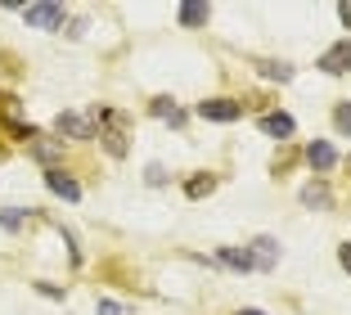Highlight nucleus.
<instances>
[{
	"instance_id": "obj_4",
	"label": "nucleus",
	"mask_w": 351,
	"mask_h": 315,
	"mask_svg": "<svg viewBox=\"0 0 351 315\" xmlns=\"http://www.w3.org/2000/svg\"><path fill=\"white\" fill-rule=\"evenodd\" d=\"M315 72H324V77H351V36H338L333 45H324L315 54Z\"/></svg>"
},
{
	"instance_id": "obj_21",
	"label": "nucleus",
	"mask_w": 351,
	"mask_h": 315,
	"mask_svg": "<svg viewBox=\"0 0 351 315\" xmlns=\"http://www.w3.org/2000/svg\"><path fill=\"white\" fill-rule=\"evenodd\" d=\"M32 288H36V293H41V297H50V302H63V297H68V293H63L59 284H50V279H36V284H32Z\"/></svg>"
},
{
	"instance_id": "obj_6",
	"label": "nucleus",
	"mask_w": 351,
	"mask_h": 315,
	"mask_svg": "<svg viewBox=\"0 0 351 315\" xmlns=\"http://www.w3.org/2000/svg\"><path fill=\"white\" fill-rule=\"evenodd\" d=\"M248 253H252V261H257L261 275L279 270V261H284V244H279L275 234H252V239H248Z\"/></svg>"
},
{
	"instance_id": "obj_19",
	"label": "nucleus",
	"mask_w": 351,
	"mask_h": 315,
	"mask_svg": "<svg viewBox=\"0 0 351 315\" xmlns=\"http://www.w3.org/2000/svg\"><path fill=\"white\" fill-rule=\"evenodd\" d=\"M176 113H180V108H176L171 95H154V100H149V117H158V122H171Z\"/></svg>"
},
{
	"instance_id": "obj_26",
	"label": "nucleus",
	"mask_w": 351,
	"mask_h": 315,
	"mask_svg": "<svg viewBox=\"0 0 351 315\" xmlns=\"http://www.w3.org/2000/svg\"><path fill=\"white\" fill-rule=\"evenodd\" d=\"M234 315H266V311H257V306H239Z\"/></svg>"
},
{
	"instance_id": "obj_1",
	"label": "nucleus",
	"mask_w": 351,
	"mask_h": 315,
	"mask_svg": "<svg viewBox=\"0 0 351 315\" xmlns=\"http://www.w3.org/2000/svg\"><path fill=\"white\" fill-rule=\"evenodd\" d=\"M243 113H248V104L234 100V95H207L203 104H194V117H198V122H217V126L243 122Z\"/></svg>"
},
{
	"instance_id": "obj_24",
	"label": "nucleus",
	"mask_w": 351,
	"mask_h": 315,
	"mask_svg": "<svg viewBox=\"0 0 351 315\" xmlns=\"http://www.w3.org/2000/svg\"><path fill=\"white\" fill-rule=\"evenodd\" d=\"M82 32H86V19H68V27H63V36H68V41H77Z\"/></svg>"
},
{
	"instance_id": "obj_18",
	"label": "nucleus",
	"mask_w": 351,
	"mask_h": 315,
	"mask_svg": "<svg viewBox=\"0 0 351 315\" xmlns=\"http://www.w3.org/2000/svg\"><path fill=\"white\" fill-rule=\"evenodd\" d=\"M32 225V212H23V207H0V230L5 234H23Z\"/></svg>"
},
{
	"instance_id": "obj_8",
	"label": "nucleus",
	"mask_w": 351,
	"mask_h": 315,
	"mask_svg": "<svg viewBox=\"0 0 351 315\" xmlns=\"http://www.w3.org/2000/svg\"><path fill=\"white\" fill-rule=\"evenodd\" d=\"M63 153H68V144H63L59 135H45V131L27 144V158H32V163H41L45 172H50V167H63Z\"/></svg>"
},
{
	"instance_id": "obj_12",
	"label": "nucleus",
	"mask_w": 351,
	"mask_h": 315,
	"mask_svg": "<svg viewBox=\"0 0 351 315\" xmlns=\"http://www.w3.org/2000/svg\"><path fill=\"white\" fill-rule=\"evenodd\" d=\"M217 266H221V270H234V275H252V270H257L248 244H243V248H239V244H221L217 248Z\"/></svg>"
},
{
	"instance_id": "obj_7",
	"label": "nucleus",
	"mask_w": 351,
	"mask_h": 315,
	"mask_svg": "<svg viewBox=\"0 0 351 315\" xmlns=\"http://www.w3.org/2000/svg\"><path fill=\"white\" fill-rule=\"evenodd\" d=\"M257 131L270 135V140H279V144H289L293 135H298V117H293V113H284V108H266L257 117Z\"/></svg>"
},
{
	"instance_id": "obj_9",
	"label": "nucleus",
	"mask_w": 351,
	"mask_h": 315,
	"mask_svg": "<svg viewBox=\"0 0 351 315\" xmlns=\"http://www.w3.org/2000/svg\"><path fill=\"white\" fill-rule=\"evenodd\" d=\"M298 203L306 207V212H333V185L320 180V176H311V180L298 189Z\"/></svg>"
},
{
	"instance_id": "obj_23",
	"label": "nucleus",
	"mask_w": 351,
	"mask_h": 315,
	"mask_svg": "<svg viewBox=\"0 0 351 315\" xmlns=\"http://www.w3.org/2000/svg\"><path fill=\"white\" fill-rule=\"evenodd\" d=\"M338 266L351 275V239H342V244H338Z\"/></svg>"
},
{
	"instance_id": "obj_25",
	"label": "nucleus",
	"mask_w": 351,
	"mask_h": 315,
	"mask_svg": "<svg viewBox=\"0 0 351 315\" xmlns=\"http://www.w3.org/2000/svg\"><path fill=\"white\" fill-rule=\"evenodd\" d=\"M338 23L351 32V0H342V5H338Z\"/></svg>"
},
{
	"instance_id": "obj_16",
	"label": "nucleus",
	"mask_w": 351,
	"mask_h": 315,
	"mask_svg": "<svg viewBox=\"0 0 351 315\" xmlns=\"http://www.w3.org/2000/svg\"><path fill=\"white\" fill-rule=\"evenodd\" d=\"M99 149L108 153V158H126V153H131L126 131H122V126H113V131H99Z\"/></svg>"
},
{
	"instance_id": "obj_14",
	"label": "nucleus",
	"mask_w": 351,
	"mask_h": 315,
	"mask_svg": "<svg viewBox=\"0 0 351 315\" xmlns=\"http://www.w3.org/2000/svg\"><path fill=\"white\" fill-rule=\"evenodd\" d=\"M252 68H257L261 82H279V86H289L293 77H298V68H293L289 59H252Z\"/></svg>"
},
{
	"instance_id": "obj_20",
	"label": "nucleus",
	"mask_w": 351,
	"mask_h": 315,
	"mask_svg": "<svg viewBox=\"0 0 351 315\" xmlns=\"http://www.w3.org/2000/svg\"><path fill=\"white\" fill-rule=\"evenodd\" d=\"M167 180H171V176H167L162 163H149V167H145V185H149V189H162Z\"/></svg>"
},
{
	"instance_id": "obj_22",
	"label": "nucleus",
	"mask_w": 351,
	"mask_h": 315,
	"mask_svg": "<svg viewBox=\"0 0 351 315\" xmlns=\"http://www.w3.org/2000/svg\"><path fill=\"white\" fill-rule=\"evenodd\" d=\"M95 315H126V306L113 302V297H99V302H95Z\"/></svg>"
},
{
	"instance_id": "obj_10",
	"label": "nucleus",
	"mask_w": 351,
	"mask_h": 315,
	"mask_svg": "<svg viewBox=\"0 0 351 315\" xmlns=\"http://www.w3.org/2000/svg\"><path fill=\"white\" fill-rule=\"evenodd\" d=\"M217 189H221V176L217 172H189L185 180H180V194H185L189 203H203V198H212Z\"/></svg>"
},
{
	"instance_id": "obj_13",
	"label": "nucleus",
	"mask_w": 351,
	"mask_h": 315,
	"mask_svg": "<svg viewBox=\"0 0 351 315\" xmlns=\"http://www.w3.org/2000/svg\"><path fill=\"white\" fill-rule=\"evenodd\" d=\"M176 23L185 32L207 27V23H212V5H207V0H180V5H176Z\"/></svg>"
},
{
	"instance_id": "obj_2",
	"label": "nucleus",
	"mask_w": 351,
	"mask_h": 315,
	"mask_svg": "<svg viewBox=\"0 0 351 315\" xmlns=\"http://www.w3.org/2000/svg\"><path fill=\"white\" fill-rule=\"evenodd\" d=\"M68 5L63 0H32V5H23V23H27L32 32H63L68 27Z\"/></svg>"
},
{
	"instance_id": "obj_5",
	"label": "nucleus",
	"mask_w": 351,
	"mask_h": 315,
	"mask_svg": "<svg viewBox=\"0 0 351 315\" xmlns=\"http://www.w3.org/2000/svg\"><path fill=\"white\" fill-rule=\"evenodd\" d=\"M302 163H306L311 172L320 176V180H329V176L338 172V163H342V158H338V149H333L329 140H311L306 149H302Z\"/></svg>"
},
{
	"instance_id": "obj_3",
	"label": "nucleus",
	"mask_w": 351,
	"mask_h": 315,
	"mask_svg": "<svg viewBox=\"0 0 351 315\" xmlns=\"http://www.w3.org/2000/svg\"><path fill=\"white\" fill-rule=\"evenodd\" d=\"M50 131L59 135L63 144H90V140H99V126H95L86 113H77V108H63L59 117H54Z\"/></svg>"
},
{
	"instance_id": "obj_15",
	"label": "nucleus",
	"mask_w": 351,
	"mask_h": 315,
	"mask_svg": "<svg viewBox=\"0 0 351 315\" xmlns=\"http://www.w3.org/2000/svg\"><path fill=\"white\" fill-rule=\"evenodd\" d=\"M0 126H5V131H19V126H27L23 122V100L14 91H0Z\"/></svg>"
},
{
	"instance_id": "obj_17",
	"label": "nucleus",
	"mask_w": 351,
	"mask_h": 315,
	"mask_svg": "<svg viewBox=\"0 0 351 315\" xmlns=\"http://www.w3.org/2000/svg\"><path fill=\"white\" fill-rule=\"evenodd\" d=\"M329 122H333V135L351 140V100H333V108H329Z\"/></svg>"
},
{
	"instance_id": "obj_11",
	"label": "nucleus",
	"mask_w": 351,
	"mask_h": 315,
	"mask_svg": "<svg viewBox=\"0 0 351 315\" xmlns=\"http://www.w3.org/2000/svg\"><path fill=\"white\" fill-rule=\"evenodd\" d=\"M45 189H50L54 198H63V203H82V185H77L73 172H63V167H50V172H45Z\"/></svg>"
}]
</instances>
